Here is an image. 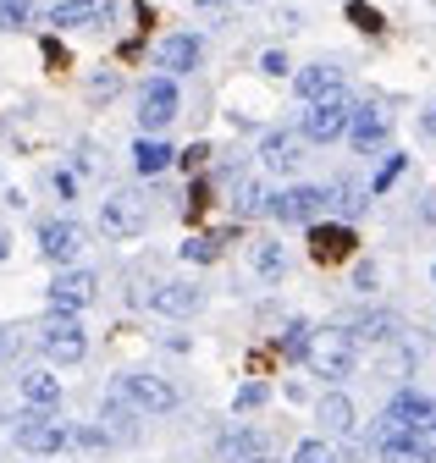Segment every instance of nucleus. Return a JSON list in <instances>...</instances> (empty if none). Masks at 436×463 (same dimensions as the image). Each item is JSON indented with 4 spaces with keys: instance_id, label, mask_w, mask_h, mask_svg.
Instances as JSON below:
<instances>
[{
    "instance_id": "f03ea898",
    "label": "nucleus",
    "mask_w": 436,
    "mask_h": 463,
    "mask_svg": "<svg viewBox=\"0 0 436 463\" xmlns=\"http://www.w3.org/2000/svg\"><path fill=\"white\" fill-rule=\"evenodd\" d=\"M117 397L133 402V414H172L177 402H183V392H177L166 375H149V370H128V375H117Z\"/></svg>"
},
{
    "instance_id": "473e14b6",
    "label": "nucleus",
    "mask_w": 436,
    "mask_h": 463,
    "mask_svg": "<svg viewBox=\"0 0 436 463\" xmlns=\"http://www.w3.org/2000/svg\"><path fill=\"white\" fill-rule=\"evenodd\" d=\"M398 171H403V155H393L387 165H381V171H375V183H370V194H387V188L398 183Z\"/></svg>"
},
{
    "instance_id": "0eeeda50",
    "label": "nucleus",
    "mask_w": 436,
    "mask_h": 463,
    "mask_svg": "<svg viewBox=\"0 0 436 463\" xmlns=\"http://www.w3.org/2000/svg\"><path fill=\"white\" fill-rule=\"evenodd\" d=\"M50 315H83L94 298H100V276L94 270H67L62 265V276L56 281H50Z\"/></svg>"
},
{
    "instance_id": "c9c22d12",
    "label": "nucleus",
    "mask_w": 436,
    "mask_h": 463,
    "mask_svg": "<svg viewBox=\"0 0 436 463\" xmlns=\"http://www.w3.org/2000/svg\"><path fill=\"white\" fill-rule=\"evenodd\" d=\"M50 183H56V194H62V199H72V194H78V177H72V171H56Z\"/></svg>"
},
{
    "instance_id": "37998d69",
    "label": "nucleus",
    "mask_w": 436,
    "mask_h": 463,
    "mask_svg": "<svg viewBox=\"0 0 436 463\" xmlns=\"http://www.w3.org/2000/svg\"><path fill=\"white\" fill-rule=\"evenodd\" d=\"M199 6H210V0H199Z\"/></svg>"
},
{
    "instance_id": "79ce46f5",
    "label": "nucleus",
    "mask_w": 436,
    "mask_h": 463,
    "mask_svg": "<svg viewBox=\"0 0 436 463\" xmlns=\"http://www.w3.org/2000/svg\"><path fill=\"white\" fill-rule=\"evenodd\" d=\"M0 347H6V331H0Z\"/></svg>"
},
{
    "instance_id": "9b49d317",
    "label": "nucleus",
    "mask_w": 436,
    "mask_h": 463,
    "mask_svg": "<svg viewBox=\"0 0 436 463\" xmlns=\"http://www.w3.org/2000/svg\"><path fill=\"white\" fill-rule=\"evenodd\" d=\"M155 315H172V320H188V315H199V304H204V287H194V281H155V293L144 298Z\"/></svg>"
},
{
    "instance_id": "6e6552de",
    "label": "nucleus",
    "mask_w": 436,
    "mask_h": 463,
    "mask_svg": "<svg viewBox=\"0 0 436 463\" xmlns=\"http://www.w3.org/2000/svg\"><path fill=\"white\" fill-rule=\"evenodd\" d=\"M39 347H44V359H50V364H83L89 336H83L78 315H56V320L39 331Z\"/></svg>"
},
{
    "instance_id": "f257e3e1",
    "label": "nucleus",
    "mask_w": 436,
    "mask_h": 463,
    "mask_svg": "<svg viewBox=\"0 0 436 463\" xmlns=\"http://www.w3.org/2000/svg\"><path fill=\"white\" fill-rule=\"evenodd\" d=\"M354 359H359V342H354L348 326H320V331H309L304 364H309L320 381H348V375H354Z\"/></svg>"
},
{
    "instance_id": "58836bf2",
    "label": "nucleus",
    "mask_w": 436,
    "mask_h": 463,
    "mask_svg": "<svg viewBox=\"0 0 436 463\" xmlns=\"http://www.w3.org/2000/svg\"><path fill=\"white\" fill-rule=\"evenodd\" d=\"M94 94L105 99V94H117V72H105V78H94Z\"/></svg>"
},
{
    "instance_id": "f704fd0d",
    "label": "nucleus",
    "mask_w": 436,
    "mask_h": 463,
    "mask_svg": "<svg viewBox=\"0 0 436 463\" xmlns=\"http://www.w3.org/2000/svg\"><path fill=\"white\" fill-rule=\"evenodd\" d=\"M72 441L78 447H105V430L100 425H83V430H72Z\"/></svg>"
},
{
    "instance_id": "393cba45",
    "label": "nucleus",
    "mask_w": 436,
    "mask_h": 463,
    "mask_svg": "<svg viewBox=\"0 0 436 463\" xmlns=\"http://www.w3.org/2000/svg\"><path fill=\"white\" fill-rule=\"evenodd\" d=\"M375 452H381V463H425L420 436H393V441H381Z\"/></svg>"
},
{
    "instance_id": "2f4dec72",
    "label": "nucleus",
    "mask_w": 436,
    "mask_h": 463,
    "mask_svg": "<svg viewBox=\"0 0 436 463\" xmlns=\"http://www.w3.org/2000/svg\"><path fill=\"white\" fill-rule=\"evenodd\" d=\"M293 463H337V458H332V447H326V441H299Z\"/></svg>"
},
{
    "instance_id": "dca6fc26",
    "label": "nucleus",
    "mask_w": 436,
    "mask_h": 463,
    "mask_svg": "<svg viewBox=\"0 0 436 463\" xmlns=\"http://www.w3.org/2000/svg\"><path fill=\"white\" fill-rule=\"evenodd\" d=\"M293 89L299 99H326V94H343V67L337 61H309L293 72Z\"/></svg>"
},
{
    "instance_id": "a878e982",
    "label": "nucleus",
    "mask_w": 436,
    "mask_h": 463,
    "mask_svg": "<svg viewBox=\"0 0 436 463\" xmlns=\"http://www.w3.org/2000/svg\"><path fill=\"white\" fill-rule=\"evenodd\" d=\"M254 270H260L265 281H277V276L288 270V249H282V243H260V249H254Z\"/></svg>"
},
{
    "instance_id": "423d86ee",
    "label": "nucleus",
    "mask_w": 436,
    "mask_h": 463,
    "mask_svg": "<svg viewBox=\"0 0 436 463\" xmlns=\"http://www.w3.org/2000/svg\"><path fill=\"white\" fill-rule=\"evenodd\" d=\"M348 116H354V99H348V94L309 99L299 133H304V144H332V138H343V133H348Z\"/></svg>"
},
{
    "instance_id": "e433bc0d",
    "label": "nucleus",
    "mask_w": 436,
    "mask_h": 463,
    "mask_svg": "<svg viewBox=\"0 0 436 463\" xmlns=\"http://www.w3.org/2000/svg\"><path fill=\"white\" fill-rule=\"evenodd\" d=\"M354 287H359V293H370V287H375V265H359L354 270Z\"/></svg>"
},
{
    "instance_id": "7ed1b4c3",
    "label": "nucleus",
    "mask_w": 436,
    "mask_h": 463,
    "mask_svg": "<svg viewBox=\"0 0 436 463\" xmlns=\"http://www.w3.org/2000/svg\"><path fill=\"white\" fill-rule=\"evenodd\" d=\"M17 447L23 452H33V458H56V452H67L72 447V430L56 420V409H28L23 420H17Z\"/></svg>"
},
{
    "instance_id": "2eb2a0df",
    "label": "nucleus",
    "mask_w": 436,
    "mask_h": 463,
    "mask_svg": "<svg viewBox=\"0 0 436 463\" xmlns=\"http://www.w3.org/2000/svg\"><path fill=\"white\" fill-rule=\"evenodd\" d=\"M199 55H204L199 33H172V39H160L155 67H166V78H183V72H194V67H199Z\"/></svg>"
},
{
    "instance_id": "412c9836",
    "label": "nucleus",
    "mask_w": 436,
    "mask_h": 463,
    "mask_svg": "<svg viewBox=\"0 0 436 463\" xmlns=\"http://www.w3.org/2000/svg\"><path fill=\"white\" fill-rule=\"evenodd\" d=\"M172 160H177V149H172V144H160L155 133H144V138L133 144V165L144 171V177H160V171H166Z\"/></svg>"
},
{
    "instance_id": "4468645a",
    "label": "nucleus",
    "mask_w": 436,
    "mask_h": 463,
    "mask_svg": "<svg viewBox=\"0 0 436 463\" xmlns=\"http://www.w3.org/2000/svg\"><path fill=\"white\" fill-rule=\"evenodd\" d=\"M387 420H398V425L414 430V436H431V430H436V397H425V392H398V397L387 402Z\"/></svg>"
},
{
    "instance_id": "4c0bfd02",
    "label": "nucleus",
    "mask_w": 436,
    "mask_h": 463,
    "mask_svg": "<svg viewBox=\"0 0 436 463\" xmlns=\"http://www.w3.org/2000/svg\"><path fill=\"white\" fill-rule=\"evenodd\" d=\"M204 155H210V149H204V144H194V149H183L177 160H183V165H204Z\"/></svg>"
},
{
    "instance_id": "a19ab883",
    "label": "nucleus",
    "mask_w": 436,
    "mask_h": 463,
    "mask_svg": "<svg viewBox=\"0 0 436 463\" xmlns=\"http://www.w3.org/2000/svg\"><path fill=\"white\" fill-rule=\"evenodd\" d=\"M0 260H6V232H0Z\"/></svg>"
},
{
    "instance_id": "b1692460",
    "label": "nucleus",
    "mask_w": 436,
    "mask_h": 463,
    "mask_svg": "<svg viewBox=\"0 0 436 463\" xmlns=\"http://www.w3.org/2000/svg\"><path fill=\"white\" fill-rule=\"evenodd\" d=\"M348 331H354V342H398L403 320L381 309V315H365V320H359V326H348Z\"/></svg>"
},
{
    "instance_id": "20e7f679",
    "label": "nucleus",
    "mask_w": 436,
    "mask_h": 463,
    "mask_svg": "<svg viewBox=\"0 0 436 463\" xmlns=\"http://www.w3.org/2000/svg\"><path fill=\"white\" fill-rule=\"evenodd\" d=\"M144 226H149V204L133 188H117L111 199L100 204V232H105V238L128 243V238H144Z\"/></svg>"
},
{
    "instance_id": "5701e85b",
    "label": "nucleus",
    "mask_w": 436,
    "mask_h": 463,
    "mask_svg": "<svg viewBox=\"0 0 436 463\" xmlns=\"http://www.w3.org/2000/svg\"><path fill=\"white\" fill-rule=\"evenodd\" d=\"M100 430H105V441H133V436H138L133 402H122V397L111 392V397H105V425H100Z\"/></svg>"
},
{
    "instance_id": "9d476101",
    "label": "nucleus",
    "mask_w": 436,
    "mask_h": 463,
    "mask_svg": "<svg viewBox=\"0 0 436 463\" xmlns=\"http://www.w3.org/2000/svg\"><path fill=\"white\" fill-rule=\"evenodd\" d=\"M83 243H89V232H83L78 221H44V226H39V254H44L50 265H72V260L83 254Z\"/></svg>"
},
{
    "instance_id": "ddd939ff",
    "label": "nucleus",
    "mask_w": 436,
    "mask_h": 463,
    "mask_svg": "<svg viewBox=\"0 0 436 463\" xmlns=\"http://www.w3.org/2000/svg\"><path fill=\"white\" fill-rule=\"evenodd\" d=\"M260 160H265V171H277V177H293V171L304 165V133H288V128L265 133Z\"/></svg>"
},
{
    "instance_id": "aec40b11",
    "label": "nucleus",
    "mask_w": 436,
    "mask_h": 463,
    "mask_svg": "<svg viewBox=\"0 0 436 463\" xmlns=\"http://www.w3.org/2000/svg\"><path fill=\"white\" fill-rule=\"evenodd\" d=\"M215 458L222 463H254V458H265V441L254 430H227L222 441H215Z\"/></svg>"
},
{
    "instance_id": "c03bdc74",
    "label": "nucleus",
    "mask_w": 436,
    "mask_h": 463,
    "mask_svg": "<svg viewBox=\"0 0 436 463\" xmlns=\"http://www.w3.org/2000/svg\"><path fill=\"white\" fill-rule=\"evenodd\" d=\"M431 276H436V270H431Z\"/></svg>"
},
{
    "instance_id": "7c9ffc66",
    "label": "nucleus",
    "mask_w": 436,
    "mask_h": 463,
    "mask_svg": "<svg viewBox=\"0 0 436 463\" xmlns=\"http://www.w3.org/2000/svg\"><path fill=\"white\" fill-rule=\"evenodd\" d=\"M270 397V386H260V381H249V386H238V397H232V409L238 414H249V409H260V402Z\"/></svg>"
},
{
    "instance_id": "c756f323",
    "label": "nucleus",
    "mask_w": 436,
    "mask_h": 463,
    "mask_svg": "<svg viewBox=\"0 0 436 463\" xmlns=\"http://www.w3.org/2000/svg\"><path fill=\"white\" fill-rule=\"evenodd\" d=\"M265 199H270V194H265L260 183H243V188H238V215H265Z\"/></svg>"
},
{
    "instance_id": "a211bd4d",
    "label": "nucleus",
    "mask_w": 436,
    "mask_h": 463,
    "mask_svg": "<svg viewBox=\"0 0 436 463\" xmlns=\"http://www.w3.org/2000/svg\"><path fill=\"white\" fill-rule=\"evenodd\" d=\"M111 12L100 6V0H56V6H50V28H94V23H105Z\"/></svg>"
},
{
    "instance_id": "39448f33",
    "label": "nucleus",
    "mask_w": 436,
    "mask_h": 463,
    "mask_svg": "<svg viewBox=\"0 0 436 463\" xmlns=\"http://www.w3.org/2000/svg\"><path fill=\"white\" fill-rule=\"evenodd\" d=\"M326 204H332V194H326V188L299 183V188L270 194V199H265V215H270V221H282V226H309V221L326 215Z\"/></svg>"
},
{
    "instance_id": "72a5a7b5",
    "label": "nucleus",
    "mask_w": 436,
    "mask_h": 463,
    "mask_svg": "<svg viewBox=\"0 0 436 463\" xmlns=\"http://www.w3.org/2000/svg\"><path fill=\"white\" fill-rule=\"evenodd\" d=\"M288 67H293V61H288L282 50H265V55H260V72H265V78H288Z\"/></svg>"
},
{
    "instance_id": "c85d7f7f",
    "label": "nucleus",
    "mask_w": 436,
    "mask_h": 463,
    "mask_svg": "<svg viewBox=\"0 0 436 463\" xmlns=\"http://www.w3.org/2000/svg\"><path fill=\"white\" fill-rule=\"evenodd\" d=\"M183 260H194V265L222 260V238H188V243H183Z\"/></svg>"
},
{
    "instance_id": "f8f14e48",
    "label": "nucleus",
    "mask_w": 436,
    "mask_h": 463,
    "mask_svg": "<svg viewBox=\"0 0 436 463\" xmlns=\"http://www.w3.org/2000/svg\"><path fill=\"white\" fill-rule=\"evenodd\" d=\"M348 138H354L359 155L381 149V144L393 138V110H381V105H354V116H348Z\"/></svg>"
},
{
    "instance_id": "bb28decb",
    "label": "nucleus",
    "mask_w": 436,
    "mask_h": 463,
    "mask_svg": "<svg viewBox=\"0 0 436 463\" xmlns=\"http://www.w3.org/2000/svg\"><path fill=\"white\" fill-rule=\"evenodd\" d=\"M348 23L359 28V33H381L387 23H381V12L370 6V0H348Z\"/></svg>"
},
{
    "instance_id": "4be33fe9",
    "label": "nucleus",
    "mask_w": 436,
    "mask_h": 463,
    "mask_svg": "<svg viewBox=\"0 0 436 463\" xmlns=\"http://www.w3.org/2000/svg\"><path fill=\"white\" fill-rule=\"evenodd\" d=\"M320 430H326V436H348V430H354V402H348L343 392H326V397H320Z\"/></svg>"
},
{
    "instance_id": "cd10ccee",
    "label": "nucleus",
    "mask_w": 436,
    "mask_h": 463,
    "mask_svg": "<svg viewBox=\"0 0 436 463\" xmlns=\"http://www.w3.org/2000/svg\"><path fill=\"white\" fill-rule=\"evenodd\" d=\"M309 320H288V331H282V354L288 359H304V347H309Z\"/></svg>"
},
{
    "instance_id": "6ab92c4d",
    "label": "nucleus",
    "mask_w": 436,
    "mask_h": 463,
    "mask_svg": "<svg viewBox=\"0 0 436 463\" xmlns=\"http://www.w3.org/2000/svg\"><path fill=\"white\" fill-rule=\"evenodd\" d=\"M17 392H23L28 409H56V402H62V381L50 375V370H23L17 375Z\"/></svg>"
},
{
    "instance_id": "ea45409f",
    "label": "nucleus",
    "mask_w": 436,
    "mask_h": 463,
    "mask_svg": "<svg viewBox=\"0 0 436 463\" xmlns=\"http://www.w3.org/2000/svg\"><path fill=\"white\" fill-rule=\"evenodd\" d=\"M425 133H431V138H436V105H431V116H425Z\"/></svg>"
},
{
    "instance_id": "f3484780",
    "label": "nucleus",
    "mask_w": 436,
    "mask_h": 463,
    "mask_svg": "<svg viewBox=\"0 0 436 463\" xmlns=\"http://www.w3.org/2000/svg\"><path fill=\"white\" fill-rule=\"evenodd\" d=\"M309 254L326 265V260H348L354 254V226H320L309 221Z\"/></svg>"
},
{
    "instance_id": "1a4fd4ad",
    "label": "nucleus",
    "mask_w": 436,
    "mask_h": 463,
    "mask_svg": "<svg viewBox=\"0 0 436 463\" xmlns=\"http://www.w3.org/2000/svg\"><path fill=\"white\" fill-rule=\"evenodd\" d=\"M177 83L172 78H149L144 94H138V128L144 133H160V128H172L177 122Z\"/></svg>"
}]
</instances>
